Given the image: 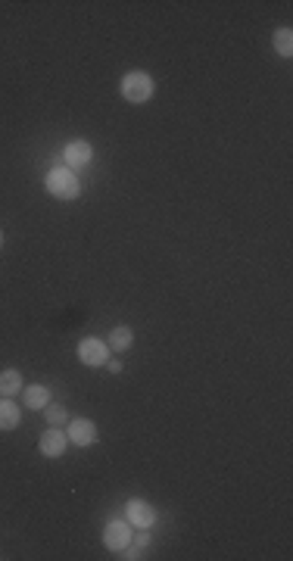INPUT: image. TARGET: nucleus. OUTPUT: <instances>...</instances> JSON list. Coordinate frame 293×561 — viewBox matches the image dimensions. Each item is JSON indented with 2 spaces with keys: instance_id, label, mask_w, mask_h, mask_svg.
Here are the masks:
<instances>
[{
  "instance_id": "6e6552de",
  "label": "nucleus",
  "mask_w": 293,
  "mask_h": 561,
  "mask_svg": "<svg viewBox=\"0 0 293 561\" xmlns=\"http://www.w3.org/2000/svg\"><path fill=\"white\" fill-rule=\"evenodd\" d=\"M41 453L47 455V459H56V455H62V453H66V433L56 431V427L44 431V437H41Z\"/></svg>"
},
{
  "instance_id": "9b49d317",
  "label": "nucleus",
  "mask_w": 293,
  "mask_h": 561,
  "mask_svg": "<svg viewBox=\"0 0 293 561\" xmlns=\"http://www.w3.org/2000/svg\"><path fill=\"white\" fill-rule=\"evenodd\" d=\"M25 406L28 409H47L50 406V390L41 384L25 387Z\"/></svg>"
},
{
  "instance_id": "20e7f679",
  "label": "nucleus",
  "mask_w": 293,
  "mask_h": 561,
  "mask_svg": "<svg viewBox=\"0 0 293 561\" xmlns=\"http://www.w3.org/2000/svg\"><path fill=\"white\" fill-rule=\"evenodd\" d=\"M131 520H113L106 530H103V542H106L109 549H116V552H122L125 546H131Z\"/></svg>"
},
{
  "instance_id": "f8f14e48",
  "label": "nucleus",
  "mask_w": 293,
  "mask_h": 561,
  "mask_svg": "<svg viewBox=\"0 0 293 561\" xmlns=\"http://www.w3.org/2000/svg\"><path fill=\"white\" fill-rule=\"evenodd\" d=\"M22 390V374L16 371V368H7V371H0V393L3 396H16V393Z\"/></svg>"
},
{
  "instance_id": "4468645a",
  "label": "nucleus",
  "mask_w": 293,
  "mask_h": 561,
  "mask_svg": "<svg viewBox=\"0 0 293 561\" xmlns=\"http://www.w3.org/2000/svg\"><path fill=\"white\" fill-rule=\"evenodd\" d=\"M66 421H69L66 409L62 406H47V424L50 427H60V424H66Z\"/></svg>"
},
{
  "instance_id": "1a4fd4ad",
  "label": "nucleus",
  "mask_w": 293,
  "mask_h": 561,
  "mask_svg": "<svg viewBox=\"0 0 293 561\" xmlns=\"http://www.w3.org/2000/svg\"><path fill=\"white\" fill-rule=\"evenodd\" d=\"M22 412L16 402H10V399H0V431H13L16 424H19Z\"/></svg>"
},
{
  "instance_id": "ddd939ff",
  "label": "nucleus",
  "mask_w": 293,
  "mask_h": 561,
  "mask_svg": "<svg viewBox=\"0 0 293 561\" xmlns=\"http://www.w3.org/2000/svg\"><path fill=\"white\" fill-rule=\"evenodd\" d=\"M274 50H278L281 56H290L293 54V32H290V28L274 32Z\"/></svg>"
},
{
  "instance_id": "0eeeda50",
  "label": "nucleus",
  "mask_w": 293,
  "mask_h": 561,
  "mask_svg": "<svg viewBox=\"0 0 293 561\" xmlns=\"http://www.w3.org/2000/svg\"><path fill=\"white\" fill-rule=\"evenodd\" d=\"M128 520L134 527H153V520H156V512L143 499H131L128 502Z\"/></svg>"
},
{
  "instance_id": "423d86ee",
  "label": "nucleus",
  "mask_w": 293,
  "mask_h": 561,
  "mask_svg": "<svg viewBox=\"0 0 293 561\" xmlns=\"http://www.w3.org/2000/svg\"><path fill=\"white\" fill-rule=\"evenodd\" d=\"M91 156H94V150H91L88 141H72L66 144V150H62V159H66L69 165H88L91 163Z\"/></svg>"
},
{
  "instance_id": "f03ea898",
  "label": "nucleus",
  "mask_w": 293,
  "mask_h": 561,
  "mask_svg": "<svg viewBox=\"0 0 293 561\" xmlns=\"http://www.w3.org/2000/svg\"><path fill=\"white\" fill-rule=\"evenodd\" d=\"M122 97L128 103H147L153 97V91H156V84H153V78L147 72H128L122 78Z\"/></svg>"
},
{
  "instance_id": "2eb2a0df",
  "label": "nucleus",
  "mask_w": 293,
  "mask_h": 561,
  "mask_svg": "<svg viewBox=\"0 0 293 561\" xmlns=\"http://www.w3.org/2000/svg\"><path fill=\"white\" fill-rule=\"evenodd\" d=\"M131 540H134V546H150V527H143L141 530V534H137V536H131Z\"/></svg>"
},
{
  "instance_id": "f3484780",
  "label": "nucleus",
  "mask_w": 293,
  "mask_h": 561,
  "mask_svg": "<svg viewBox=\"0 0 293 561\" xmlns=\"http://www.w3.org/2000/svg\"><path fill=\"white\" fill-rule=\"evenodd\" d=\"M0 247H3V231H0Z\"/></svg>"
},
{
  "instance_id": "7ed1b4c3",
  "label": "nucleus",
  "mask_w": 293,
  "mask_h": 561,
  "mask_svg": "<svg viewBox=\"0 0 293 561\" xmlns=\"http://www.w3.org/2000/svg\"><path fill=\"white\" fill-rule=\"evenodd\" d=\"M78 358H82L84 365H106L109 358V346L97 337H88L78 343Z\"/></svg>"
},
{
  "instance_id": "39448f33",
  "label": "nucleus",
  "mask_w": 293,
  "mask_h": 561,
  "mask_svg": "<svg viewBox=\"0 0 293 561\" xmlns=\"http://www.w3.org/2000/svg\"><path fill=\"white\" fill-rule=\"evenodd\" d=\"M69 439H72L75 446H91V443L97 439V424L91 418L69 421Z\"/></svg>"
},
{
  "instance_id": "dca6fc26",
  "label": "nucleus",
  "mask_w": 293,
  "mask_h": 561,
  "mask_svg": "<svg viewBox=\"0 0 293 561\" xmlns=\"http://www.w3.org/2000/svg\"><path fill=\"white\" fill-rule=\"evenodd\" d=\"M106 368L113 374H119V371H122V362H119V358H106Z\"/></svg>"
},
{
  "instance_id": "f257e3e1",
  "label": "nucleus",
  "mask_w": 293,
  "mask_h": 561,
  "mask_svg": "<svg viewBox=\"0 0 293 561\" xmlns=\"http://www.w3.org/2000/svg\"><path fill=\"white\" fill-rule=\"evenodd\" d=\"M44 187L54 196H60V200H75L82 194V184H78L72 169H50L47 178H44Z\"/></svg>"
},
{
  "instance_id": "9d476101",
  "label": "nucleus",
  "mask_w": 293,
  "mask_h": 561,
  "mask_svg": "<svg viewBox=\"0 0 293 561\" xmlns=\"http://www.w3.org/2000/svg\"><path fill=\"white\" fill-rule=\"evenodd\" d=\"M131 343H134V334H131V328H125V325H119V328H113V334H109V350H116V352H125V350H131Z\"/></svg>"
}]
</instances>
